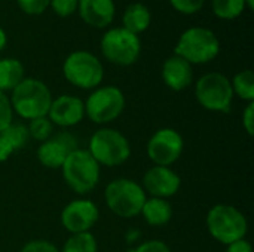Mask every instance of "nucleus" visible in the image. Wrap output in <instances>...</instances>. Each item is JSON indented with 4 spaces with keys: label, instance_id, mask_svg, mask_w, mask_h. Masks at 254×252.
<instances>
[{
    "label": "nucleus",
    "instance_id": "f257e3e1",
    "mask_svg": "<svg viewBox=\"0 0 254 252\" xmlns=\"http://www.w3.org/2000/svg\"><path fill=\"white\" fill-rule=\"evenodd\" d=\"M13 113L21 119L33 120L48 116L52 104V94L46 83L34 77H25L9 97Z\"/></svg>",
    "mask_w": 254,
    "mask_h": 252
},
{
    "label": "nucleus",
    "instance_id": "f03ea898",
    "mask_svg": "<svg viewBox=\"0 0 254 252\" xmlns=\"http://www.w3.org/2000/svg\"><path fill=\"white\" fill-rule=\"evenodd\" d=\"M220 52V40L217 34L201 25L186 28L174 48V53L186 59L189 64L201 65L211 62Z\"/></svg>",
    "mask_w": 254,
    "mask_h": 252
},
{
    "label": "nucleus",
    "instance_id": "7ed1b4c3",
    "mask_svg": "<svg viewBox=\"0 0 254 252\" xmlns=\"http://www.w3.org/2000/svg\"><path fill=\"white\" fill-rule=\"evenodd\" d=\"M147 199L143 187L129 178H116L110 181L104 190L107 208L121 218H134L140 215Z\"/></svg>",
    "mask_w": 254,
    "mask_h": 252
},
{
    "label": "nucleus",
    "instance_id": "20e7f679",
    "mask_svg": "<svg viewBox=\"0 0 254 252\" xmlns=\"http://www.w3.org/2000/svg\"><path fill=\"white\" fill-rule=\"evenodd\" d=\"M61 171L65 184L77 195L92 192L100 180V165L85 149L73 150L64 160Z\"/></svg>",
    "mask_w": 254,
    "mask_h": 252
},
{
    "label": "nucleus",
    "instance_id": "39448f33",
    "mask_svg": "<svg viewBox=\"0 0 254 252\" xmlns=\"http://www.w3.org/2000/svg\"><path fill=\"white\" fill-rule=\"evenodd\" d=\"M207 229L219 244L229 245L246 239L249 223L246 215L235 206L217 203L207 214Z\"/></svg>",
    "mask_w": 254,
    "mask_h": 252
},
{
    "label": "nucleus",
    "instance_id": "423d86ee",
    "mask_svg": "<svg viewBox=\"0 0 254 252\" xmlns=\"http://www.w3.org/2000/svg\"><path fill=\"white\" fill-rule=\"evenodd\" d=\"M65 80L79 89H95L104 79V67L97 55L89 50H73L63 64Z\"/></svg>",
    "mask_w": 254,
    "mask_h": 252
},
{
    "label": "nucleus",
    "instance_id": "0eeeda50",
    "mask_svg": "<svg viewBox=\"0 0 254 252\" xmlns=\"http://www.w3.org/2000/svg\"><path fill=\"white\" fill-rule=\"evenodd\" d=\"M88 151L101 166H119L131 156V146L128 138L112 128H101L95 131L89 140Z\"/></svg>",
    "mask_w": 254,
    "mask_h": 252
},
{
    "label": "nucleus",
    "instance_id": "6e6552de",
    "mask_svg": "<svg viewBox=\"0 0 254 252\" xmlns=\"http://www.w3.org/2000/svg\"><path fill=\"white\" fill-rule=\"evenodd\" d=\"M100 49L109 62L119 67H129L141 55V40L124 27H113L103 34Z\"/></svg>",
    "mask_w": 254,
    "mask_h": 252
},
{
    "label": "nucleus",
    "instance_id": "1a4fd4ad",
    "mask_svg": "<svg viewBox=\"0 0 254 252\" xmlns=\"http://www.w3.org/2000/svg\"><path fill=\"white\" fill-rule=\"evenodd\" d=\"M195 97L202 108L216 113H228L234 100L231 79L217 71L205 73L195 83Z\"/></svg>",
    "mask_w": 254,
    "mask_h": 252
},
{
    "label": "nucleus",
    "instance_id": "9d476101",
    "mask_svg": "<svg viewBox=\"0 0 254 252\" xmlns=\"http://www.w3.org/2000/svg\"><path fill=\"white\" fill-rule=\"evenodd\" d=\"M85 104V116L97 125H106L116 120L125 108V95L118 86L95 88Z\"/></svg>",
    "mask_w": 254,
    "mask_h": 252
},
{
    "label": "nucleus",
    "instance_id": "9b49d317",
    "mask_svg": "<svg viewBox=\"0 0 254 252\" xmlns=\"http://www.w3.org/2000/svg\"><path fill=\"white\" fill-rule=\"evenodd\" d=\"M185 149L180 132L173 128L158 129L147 143V156L158 166H171L176 163Z\"/></svg>",
    "mask_w": 254,
    "mask_h": 252
},
{
    "label": "nucleus",
    "instance_id": "f8f14e48",
    "mask_svg": "<svg viewBox=\"0 0 254 252\" xmlns=\"http://www.w3.org/2000/svg\"><path fill=\"white\" fill-rule=\"evenodd\" d=\"M98 218V206L89 199H74L61 211V224L71 235L91 232Z\"/></svg>",
    "mask_w": 254,
    "mask_h": 252
},
{
    "label": "nucleus",
    "instance_id": "ddd939ff",
    "mask_svg": "<svg viewBox=\"0 0 254 252\" xmlns=\"http://www.w3.org/2000/svg\"><path fill=\"white\" fill-rule=\"evenodd\" d=\"M77 149L76 138L68 132H60L43 141L37 149L39 162L49 169H61L67 156Z\"/></svg>",
    "mask_w": 254,
    "mask_h": 252
},
{
    "label": "nucleus",
    "instance_id": "4468645a",
    "mask_svg": "<svg viewBox=\"0 0 254 252\" xmlns=\"http://www.w3.org/2000/svg\"><path fill=\"white\" fill-rule=\"evenodd\" d=\"M182 186V180L177 172L170 166H152L143 175V190L152 198L167 199L174 196Z\"/></svg>",
    "mask_w": 254,
    "mask_h": 252
},
{
    "label": "nucleus",
    "instance_id": "2eb2a0df",
    "mask_svg": "<svg viewBox=\"0 0 254 252\" xmlns=\"http://www.w3.org/2000/svg\"><path fill=\"white\" fill-rule=\"evenodd\" d=\"M85 117V104L74 95H60L52 100L48 111V119L52 125L71 128L80 123Z\"/></svg>",
    "mask_w": 254,
    "mask_h": 252
},
{
    "label": "nucleus",
    "instance_id": "dca6fc26",
    "mask_svg": "<svg viewBox=\"0 0 254 252\" xmlns=\"http://www.w3.org/2000/svg\"><path fill=\"white\" fill-rule=\"evenodd\" d=\"M77 12L80 19L92 28H107L116 15L115 0H79Z\"/></svg>",
    "mask_w": 254,
    "mask_h": 252
},
{
    "label": "nucleus",
    "instance_id": "f3484780",
    "mask_svg": "<svg viewBox=\"0 0 254 252\" xmlns=\"http://www.w3.org/2000/svg\"><path fill=\"white\" fill-rule=\"evenodd\" d=\"M162 80L174 92L188 89L193 82V67L179 55L168 56L162 64Z\"/></svg>",
    "mask_w": 254,
    "mask_h": 252
},
{
    "label": "nucleus",
    "instance_id": "a211bd4d",
    "mask_svg": "<svg viewBox=\"0 0 254 252\" xmlns=\"http://www.w3.org/2000/svg\"><path fill=\"white\" fill-rule=\"evenodd\" d=\"M150 22H152V13L144 3L134 1L125 7L122 15V27L125 30L140 36L150 27Z\"/></svg>",
    "mask_w": 254,
    "mask_h": 252
},
{
    "label": "nucleus",
    "instance_id": "6ab92c4d",
    "mask_svg": "<svg viewBox=\"0 0 254 252\" xmlns=\"http://www.w3.org/2000/svg\"><path fill=\"white\" fill-rule=\"evenodd\" d=\"M140 215L152 227H161L173 218V206L167 199L150 198L146 199Z\"/></svg>",
    "mask_w": 254,
    "mask_h": 252
},
{
    "label": "nucleus",
    "instance_id": "aec40b11",
    "mask_svg": "<svg viewBox=\"0 0 254 252\" xmlns=\"http://www.w3.org/2000/svg\"><path fill=\"white\" fill-rule=\"evenodd\" d=\"M25 79V70L19 59L16 58H1L0 59V91H13Z\"/></svg>",
    "mask_w": 254,
    "mask_h": 252
},
{
    "label": "nucleus",
    "instance_id": "412c9836",
    "mask_svg": "<svg viewBox=\"0 0 254 252\" xmlns=\"http://www.w3.org/2000/svg\"><path fill=\"white\" fill-rule=\"evenodd\" d=\"M247 9L244 0H211V10L214 16L222 21L237 19Z\"/></svg>",
    "mask_w": 254,
    "mask_h": 252
},
{
    "label": "nucleus",
    "instance_id": "4be33fe9",
    "mask_svg": "<svg viewBox=\"0 0 254 252\" xmlns=\"http://www.w3.org/2000/svg\"><path fill=\"white\" fill-rule=\"evenodd\" d=\"M234 95L243 101L254 102V73L252 70H243L231 80Z\"/></svg>",
    "mask_w": 254,
    "mask_h": 252
},
{
    "label": "nucleus",
    "instance_id": "5701e85b",
    "mask_svg": "<svg viewBox=\"0 0 254 252\" xmlns=\"http://www.w3.org/2000/svg\"><path fill=\"white\" fill-rule=\"evenodd\" d=\"M97 248L98 245L95 236L91 232H88L71 235L60 252H97Z\"/></svg>",
    "mask_w": 254,
    "mask_h": 252
},
{
    "label": "nucleus",
    "instance_id": "b1692460",
    "mask_svg": "<svg viewBox=\"0 0 254 252\" xmlns=\"http://www.w3.org/2000/svg\"><path fill=\"white\" fill-rule=\"evenodd\" d=\"M0 135L10 144L13 151L25 147V144L30 138L28 128L24 123H13V122L3 132H0Z\"/></svg>",
    "mask_w": 254,
    "mask_h": 252
},
{
    "label": "nucleus",
    "instance_id": "393cba45",
    "mask_svg": "<svg viewBox=\"0 0 254 252\" xmlns=\"http://www.w3.org/2000/svg\"><path fill=\"white\" fill-rule=\"evenodd\" d=\"M27 128H28L30 138H33L36 141H40V143L49 140L54 135V125L48 119V116H43V117H37V119L30 120V123H28Z\"/></svg>",
    "mask_w": 254,
    "mask_h": 252
},
{
    "label": "nucleus",
    "instance_id": "a878e982",
    "mask_svg": "<svg viewBox=\"0 0 254 252\" xmlns=\"http://www.w3.org/2000/svg\"><path fill=\"white\" fill-rule=\"evenodd\" d=\"M171 7L182 15H195L202 10L205 0H168Z\"/></svg>",
    "mask_w": 254,
    "mask_h": 252
},
{
    "label": "nucleus",
    "instance_id": "bb28decb",
    "mask_svg": "<svg viewBox=\"0 0 254 252\" xmlns=\"http://www.w3.org/2000/svg\"><path fill=\"white\" fill-rule=\"evenodd\" d=\"M49 3L51 0H16L18 7L31 16L36 15H42L43 12H46L49 9Z\"/></svg>",
    "mask_w": 254,
    "mask_h": 252
},
{
    "label": "nucleus",
    "instance_id": "cd10ccee",
    "mask_svg": "<svg viewBox=\"0 0 254 252\" xmlns=\"http://www.w3.org/2000/svg\"><path fill=\"white\" fill-rule=\"evenodd\" d=\"M79 0H51L49 7L54 10V13L60 18H68L74 12H77Z\"/></svg>",
    "mask_w": 254,
    "mask_h": 252
},
{
    "label": "nucleus",
    "instance_id": "c85d7f7f",
    "mask_svg": "<svg viewBox=\"0 0 254 252\" xmlns=\"http://www.w3.org/2000/svg\"><path fill=\"white\" fill-rule=\"evenodd\" d=\"M13 122V110L9 97L0 91V132H3Z\"/></svg>",
    "mask_w": 254,
    "mask_h": 252
},
{
    "label": "nucleus",
    "instance_id": "c756f323",
    "mask_svg": "<svg viewBox=\"0 0 254 252\" xmlns=\"http://www.w3.org/2000/svg\"><path fill=\"white\" fill-rule=\"evenodd\" d=\"M21 252H60V250L52 245L48 241H42V239H36V241H30L27 242Z\"/></svg>",
    "mask_w": 254,
    "mask_h": 252
},
{
    "label": "nucleus",
    "instance_id": "7c9ffc66",
    "mask_svg": "<svg viewBox=\"0 0 254 252\" xmlns=\"http://www.w3.org/2000/svg\"><path fill=\"white\" fill-rule=\"evenodd\" d=\"M132 252H173L162 241H147L138 245Z\"/></svg>",
    "mask_w": 254,
    "mask_h": 252
},
{
    "label": "nucleus",
    "instance_id": "2f4dec72",
    "mask_svg": "<svg viewBox=\"0 0 254 252\" xmlns=\"http://www.w3.org/2000/svg\"><path fill=\"white\" fill-rule=\"evenodd\" d=\"M243 126L246 132L253 137L254 135V102H249L244 113H243Z\"/></svg>",
    "mask_w": 254,
    "mask_h": 252
},
{
    "label": "nucleus",
    "instance_id": "473e14b6",
    "mask_svg": "<svg viewBox=\"0 0 254 252\" xmlns=\"http://www.w3.org/2000/svg\"><path fill=\"white\" fill-rule=\"evenodd\" d=\"M225 252H253V248H252V244L249 241L240 239L237 242L226 245V251Z\"/></svg>",
    "mask_w": 254,
    "mask_h": 252
},
{
    "label": "nucleus",
    "instance_id": "72a5a7b5",
    "mask_svg": "<svg viewBox=\"0 0 254 252\" xmlns=\"http://www.w3.org/2000/svg\"><path fill=\"white\" fill-rule=\"evenodd\" d=\"M12 153H13V149L10 147V144L0 135V163L7 160Z\"/></svg>",
    "mask_w": 254,
    "mask_h": 252
},
{
    "label": "nucleus",
    "instance_id": "f704fd0d",
    "mask_svg": "<svg viewBox=\"0 0 254 252\" xmlns=\"http://www.w3.org/2000/svg\"><path fill=\"white\" fill-rule=\"evenodd\" d=\"M6 45H7V34H6L4 28L0 27V52L6 48Z\"/></svg>",
    "mask_w": 254,
    "mask_h": 252
},
{
    "label": "nucleus",
    "instance_id": "c9c22d12",
    "mask_svg": "<svg viewBox=\"0 0 254 252\" xmlns=\"http://www.w3.org/2000/svg\"><path fill=\"white\" fill-rule=\"evenodd\" d=\"M244 1H246V6H247V9L253 10V9H254V0H244Z\"/></svg>",
    "mask_w": 254,
    "mask_h": 252
}]
</instances>
